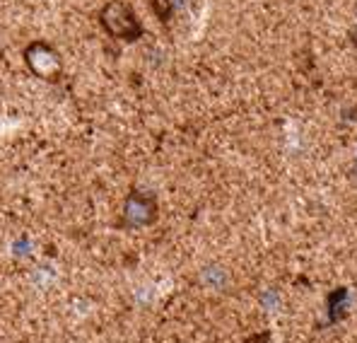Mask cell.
I'll list each match as a JSON object with an SVG mask.
<instances>
[{
    "mask_svg": "<svg viewBox=\"0 0 357 343\" xmlns=\"http://www.w3.org/2000/svg\"><path fill=\"white\" fill-rule=\"evenodd\" d=\"M244 343H271V331H259V334H251Z\"/></svg>",
    "mask_w": 357,
    "mask_h": 343,
    "instance_id": "ba28073f",
    "label": "cell"
},
{
    "mask_svg": "<svg viewBox=\"0 0 357 343\" xmlns=\"http://www.w3.org/2000/svg\"><path fill=\"white\" fill-rule=\"evenodd\" d=\"M22 58H24V66L29 68V73L39 78V80H46V82L61 80L63 58L54 44H49V41H44V39L29 41L22 51Z\"/></svg>",
    "mask_w": 357,
    "mask_h": 343,
    "instance_id": "3957f363",
    "label": "cell"
},
{
    "mask_svg": "<svg viewBox=\"0 0 357 343\" xmlns=\"http://www.w3.org/2000/svg\"><path fill=\"white\" fill-rule=\"evenodd\" d=\"M160 218V203L152 191L143 189H130L121 205V215L116 225L121 230H143L157 223Z\"/></svg>",
    "mask_w": 357,
    "mask_h": 343,
    "instance_id": "7a4b0ae2",
    "label": "cell"
},
{
    "mask_svg": "<svg viewBox=\"0 0 357 343\" xmlns=\"http://www.w3.org/2000/svg\"><path fill=\"white\" fill-rule=\"evenodd\" d=\"M150 10L162 24H169L176 13V3L174 0H150Z\"/></svg>",
    "mask_w": 357,
    "mask_h": 343,
    "instance_id": "8992f818",
    "label": "cell"
},
{
    "mask_svg": "<svg viewBox=\"0 0 357 343\" xmlns=\"http://www.w3.org/2000/svg\"><path fill=\"white\" fill-rule=\"evenodd\" d=\"M13 254L15 256H27L29 254V240L27 237H22V240H17L13 245Z\"/></svg>",
    "mask_w": 357,
    "mask_h": 343,
    "instance_id": "52a82bcc",
    "label": "cell"
},
{
    "mask_svg": "<svg viewBox=\"0 0 357 343\" xmlns=\"http://www.w3.org/2000/svg\"><path fill=\"white\" fill-rule=\"evenodd\" d=\"M99 27L104 34L112 36L114 41H123V44H135L145 36V24L138 17L135 8L126 0H107L99 8Z\"/></svg>",
    "mask_w": 357,
    "mask_h": 343,
    "instance_id": "6da1fadb",
    "label": "cell"
},
{
    "mask_svg": "<svg viewBox=\"0 0 357 343\" xmlns=\"http://www.w3.org/2000/svg\"><path fill=\"white\" fill-rule=\"evenodd\" d=\"M201 278L208 288H215V290L227 286V271H225V266H220V263H210V266L203 268Z\"/></svg>",
    "mask_w": 357,
    "mask_h": 343,
    "instance_id": "5b68a950",
    "label": "cell"
},
{
    "mask_svg": "<svg viewBox=\"0 0 357 343\" xmlns=\"http://www.w3.org/2000/svg\"><path fill=\"white\" fill-rule=\"evenodd\" d=\"M345 307H348V288H338L328 295V319L340 321L345 316Z\"/></svg>",
    "mask_w": 357,
    "mask_h": 343,
    "instance_id": "277c9868",
    "label": "cell"
}]
</instances>
